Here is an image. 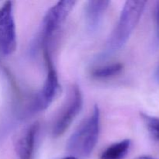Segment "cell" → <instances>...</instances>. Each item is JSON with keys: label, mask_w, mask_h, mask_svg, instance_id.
Here are the masks:
<instances>
[{"label": "cell", "mask_w": 159, "mask_h": 159, "mask_svg": "<svg viewBox=\"0 0 159 159\" xmlns=\"http://www.w3.org/2000/svg\"><path fill=\"white\" fill-rule=\"evenodd\" d=\"M75 3V1L71 0L60 1L48 9L43 17L40 31V40L42 48H48V43L60 30Z\"/></svg>", "instance_id": "cell-4"}, {"label": "cell", "mask_w": 159, "mask_h": 159, "mask_svg": "<svg viewBox=\"0 0 159 159\" xmlns=\"http://www.w3.org/2000/svg\"><path fill=\"white\" fill-rule=\"evenodd\" d=\"M39 124L34 123L20 133L15 142V149L20 159H31L35 147Z\"/></svg>", "instance_id": "cell-7"}, {"label": "cell", "mask_w": 159, "mask_h": 159, "mask_svg": "<svg viewBox=\"0 0 159 159\" xmlns=\"http://www.w3.org/2000/svg\"><path fill=\"white\" fill-rule=\"evenodd\" d=\"M158 79H159V69H158Z\"/></svg>", "instance_id": "cell-15"}, {"label": "cell", "mask_w": 159, "mask_h": 159, "mask_svg": "<svg viewBox=\"0 0 159 159\" xmlns=\"http://www.w3.org/2000/svg\"><path fill=\"white\" fill-rule=\"evenodd\" d=\"M141 116L152 138L159 142V117L150 116L144 113H141Z\"/></svg>", "instance_id": "cell-11"}, {"label": "cell", "mask_w": 159, "mask_h": 159, "mask_svg": "<svg viewBox=\"0 0 159 159\" xmlns=\"http://www.w3.org/2000/svg\"><path fill=\"white\" fill-rule=\"evenodd\" d=\"M110 4V2L106 0L87 2L85 6V18L89 32L94 33L99 29Z\"/></svg>", "instance_id": "cell-8"}, {"label": "cell", "mask_w": 159, "mask_h": 159, "mask_svg": "<svg viewBox=\"0 0 159 159\" xmlns=\"http://www.w3.org/2000/svg\"><path fill=\"white\" fill-rule=\"evenodd\" d=\"M13 3L7 1L0 7V53L10 55L16 49Z\"/></svg>", "instance_id": "cell-5"}, {"label": "cell", "mask_w": 159, "mask_h": 159, "mask_svg": "<svg viewBox=\"0 0 159 159\" xmlns=\"http://www.w3.org/2000/svg\"><path fill=\"white\" fill-rule=\"evenodd\" d=\"M146 3V1L126 2L116 27L107 42L106 55L114 54L125 45L139 22Z\"/></svg>", "instance_id": "cell-2"}, {"label": "cell", "mask_w": 159, "mask_h": 159, "mask_svg": "<svg viewBox=\"0 0 159 159\" xmlns=\"http://www.w3.org/2000/svg\"><path fill=\"white\" fill-rule=\"evenodd\" d=\"M43 51L46 65L47 75L41 89L36 93L30 106V110L32 113L43 111L48 108L58 96L61 91L58 76L53 64L48 47L43 48Z\"/></svg>", "instance_id": "cell-3"}, {"label": "cell", "mask_w": 159, "mask_h": 159, "mask_svg": "<svg viewBox=\"0 0 159 159\" xmlns=\"http://www.w3.org/2000/svg\"><path fill=\"white\" fill-rule=\"evenodd\" d=\"M124 65L121 63H113L98 67L92 71L91 75L97 79H107L119 75L123 71Z\"/></svg>", "instance_id": "cell-10"}, {"label": "cell", "mask_w": 159, "mask_h": 159, "mask_svg": "<svg viewBox=\"0 0 159 159\" xmlns=\"http://www.w3.org/2000/svg\"><path fill=\"white\" fill-rule=\"evenodd\" d=\"M100 130V110L95 106L93 112L71 134L67 142V150L75 158L89 156L97 144Z\"/></svg>", "instance_id": "cell-1"}, {"label": "cell", "mask_w": 159, "mask_h": 159, "mask_svg": "<svg viewBox=\"0 0 159 159\" xmlns=\"http://www.w3.org/2000/svg\"><path fill=\"white\" fill-rule=\"evenodd\" d=\"M155 21H156L157 28H158V35L159 37V2L157 3L156 6H155Z\"/></svg>", "instance_id": "cell-12"}, {"label": "cell", "mask_w": 159, "mask_h": 159, "mask_svg": "<svg viewBox=\"0 0 159 159\" xmlns=\"http://www.w3.org/2000/svg\"><path fill=\"white\" fill-rule=\"evenodd\" d=\"M83 97L80 88L77 85L71 87L69 97L61 112L54 124L52 134L54 137L61 136L71 126L82 109Z\"/></svg>", "instance_id": "cell-6"}, {"label": "cell", "mask_w": 159, "mask_h": 159, "mask_svg": "<svg viewBox=\"0 0 159 159\" xmlns=\"http://www.w3.org/2000/svg\"><path fill=\"white\" fill-rule=\"evenodd\" d=\"M131 141L129 139L113 143L105 149L100 155V159H124L128 154Z\"/></svg>", "instance_id": "cell-9"}, {"label": "cell", "mask_w": 159, "mask_h": 159, "mask_svg": "<svg viewBox=\"0 0 159 159\" xmlns=\"http://www.w3.org/2000/svg\"><path fill=\"white\" fill-rule=\"evenodd\" d=\"M135 159H157L155 158H153L152 156H148V155H142V156H139Z\"/></svg>", "instance_id": "cell-13"}, {"label": "cell", "mask_w": 159, "mask_h": 159, "mask_svg": "<svg viewBox=\"0 0 159 159\" xmlns=\"http://www.w3.org/2000/svg\"><path fill=\"white\" fill-rule=\"evenodd\" d=\"M62 159H78V158H75V157H74V156H68V157H66V158H64Z\"/></svg>", "instance_id": "cell-14"}]
</instances>
